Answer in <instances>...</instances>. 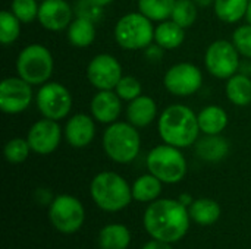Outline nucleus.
Returning a JSON list of instances; mask_svg holds the SVG:
<instances>
[{
  "label": "nucleus",
  "mask_w": 251,
  "mask_h": 249,
  "mask_svg": "<svg viewBox=\"0 0 251 249\" xmlns=\"http://www.w3.org/2000/svg\"><path fill=\"white\" fill-rule=\"evenodd\" d=\"M91 116L103 125H112L118 122L122 112V100L115 90H101L91 98L90 103Z\"/></svg>",
  "instance_id": "nucleus-16"
},
{
  "label": "nucleus",
  "mask_w": 251,
  "mask_h": 249,
  "mask_svg": "<svg viewBox=\"0 0 251 249\" xmlns=\"http://www.w3.org/2000/svg\"><path fill=\"white\" fill-rule=\"evenodd\" d=\"M147 169L163 183H178L185 178L188 166L181 148L162 144L149 153Z\"/></svg>",
  "instance_id": "nucleus-7"
},
{
  "label": "nucleus",
  "mask_w": 251,
  "mask_h": 249,
  "mask_svg": "<svg viewBox=\"0 0 251 249\" xmlns=\"http://www.w3.org/2000/svg\"><path fill=\"white\" fill-rule=\"evenodd\" d=\"M68 40L74 47L85 48L90 47L96 40V26L94 21L78 16L68 26Z\"/></svg>",
  "instance_id": "nucleus-22"
},
{
  "label": "nucleus",
  "mask_w": 251,
  "mask_h": 249,
  "mask_svg": "<svg viewBox=\"0 0 251 249\" xmlns=\"http://www.w3.org/2000/svg\"><path fill=\"white\" fill-rule=\"evenodd\" d=\"M31 147H29V142L28 139L25 138H12L10 141L6 142L4 145V158L12 163V164H19V163H24L29 153H31Z\"/></svg>",
  "instance_id": "nucleus-31"
},
{
  "label": "nucleus",
  "mask_w": 251,
  "mask_h": 249,
  "mask_svg": "<svg viewBox=\"0 0 251 249\" xmlns=\"http://www.w3.org/2000/svg\"><path fill=\"white\" fill-rule=\"evenodd\" d=\"M196 153L204 161L218 163L228 156L229 144L221 135H204L196 142Z\"/></svg>",
  "instance_id": "nucleus-19"
},
{
  "label": "nucleus",
  "mask_w": 251,
  "mask_h": 249,
  "mask_svg": "<svg viewBox=\"0 0 251 249\" xmlns=\"http://www.w3.org/2000/svg\"><path fill=\"white\" fill-rule=\"evenodd\" d=\"M185 40V28L174 22L172 19L159 22L154 28V43L165 50L178 48Z\"/></svg>",
  "instance_id": "nucleus-21"
},
{
  "label": "nucleus",
  "mask_w": 251,
  "mask_h": 249,
  "mask_svg": "<svg viewBox=\"0 0 251 249\" xmlns=\"http://www.w3.org/2000/svg\"><path fill=\"white\" fill-rule=\"evenodd\" d=\"M115 91H116V94L119 95L121 100L129 103V101H132V100H135L137 97L141 95L143 87H141V82H140L135 76L125 75V76H122L121 81L118 82Z\"/></svg>",
  "instance_id": "nucleus-33"
},
{
  "label": "nucleus",
  "mask_w": 251,
  "mask_h": 249,
  "mask_svg": "<svg viewBox=\"0 0 251 249\" xmlns=\"http://www.w3.org/2000/svg\"><path fill=\"white\" fill-rule=\"evenodd\" d=\"M197 15V4L193 0H176L171 19L187 29L196 23Z\"/></svg>",
  "instance_id": "nucleus-30"
},
{
  "label": "nucleus",
  "mask_w": 251,
  "mask_h": 249,
  "mask_svg": "<svg viewBox=\"0 0 251 249\" xmlns=\"http://www.w3.org/2000/svg\"><path fill=\"white\" fill-rule=\"evenodd\" d=\"M38 0H12L10 10L22 22L29 23L38 18Z\"/></svg>",
  "instance_id": "nucleus-32"
},
{
  "label": "nucleus",
  "mask_w": 251,
  "mask_h": 249,
  "mask_svg": "<svg viewBox=\"0 0 251 249\" xmlns=\"http://www.w3.org/2000/svg\"><path fill=\"white\" fill-rule=\"evenodd\" d=\"M225 92L232 104L238 107L249 106L251 104V78L246 73H235L226 81Z\"/></svg>",
  "instance_id": "nucleus-23"
},
{
  "label": "nucleus",
  "mask_w": 251,
  "mask_h": 249,
  "mask_svg": "<svg viewBox=\"0 0 251 249\" xmlns=\"http://www.w3.org/2000/svg\"><path fill=\"white\" fill-rule=\"evenodd\" d=\"M250 0H215L213 9L216 16L226 23H235L246 18Z\"/></svg>",
  "instance_id": "nucleus-27"
},
{
  "label": "nucleus",
  "mask_w": 251,
  "mask_h": 249,
  "mask_svg": "<svg viewBox=\"0 0 251 249\" xmlns=\"http://www.w3.org/2000/svg\"><path fill=\"white\" fill-rule=\"evenodd\" d=\"M163 51H165V48H162L160 45H157V44H150V45L146 48V56H147V59H149V60H151V62H157V60H160V59H162Z\"/></svg>",
  "instance_id": "nucleus-35"
},
{
  "label": "nucleus",
  "mask_w": 251,
  "mask_h": 249,
  "mask_svg": "<svg viewBox=\"0 0 251 249\" xmlns=\"http://www.w3.org/2000/svg\"><path fill=\"white\" fill-rule=\"evenodd\" d=\"M190 217L201 226H210L221 217V207L210 198H200L190 205Z\"/></svg>",
  "instance_id": "nucleus-25"
},
{
  "label": "nucleus",
  "mask_w": 251,
  "mask_h": 249,
  "mask_svg": "<svg viewBox=\"0 0 251 249\" xmlns=\"http://www.w3.org/2000/svg\"><path fill=\"white\" fill-rule=\"evenodd\" d=\"M62 128L57 120L43 117L31 125L26 139L31 150L38 156H49L57 150L62 139Z\"/></svg>",
  "instance_id": "nucleus-14"
},
{
  "label": "nucleus",
  "mask_w": 251,
  "mask_h": 249,
  "mask_svg": "<svg viewBox=\"0 0 251 249\" xmlns=\"http://www.w3.org/2000/svg\"><path fill=\"white\" fill-rule=\"evenodd\" d=\"M190 219V211L179 200H156L144 213V227L153 239L174 244L187 235Z\"/></svg>",
  "instance_id": "nucleus-1"
},
{
  "label": "nucleus",
  "mask_w": 251,
  "mask_h": 249,
  "mask_svg": "<svg viewBox=\"0 0 251 249\" xmlns=\"http://www.w3.org/2000/svg\"><path fill=\"white\" fill-rule=\"evenodd\" d=\"M141 148L138 128L129 122H115L103 134V150L106 156L119 164H128L137 158Z\"/></svg>",
  "instance_id": "nucleus-4"
},
{
  "label": "nucleus",
  "mask_w": 251,
  "mask_h": 249,
  "mask_svg": "<svg viewBox=\"0 0 251 249\" xmlns=\"http://www.w3.org/2000/svg\"><path fill=\"white\" fill-rule=\"evenodd\" d=\"M232 43L246 59H251V25H240L232 34Z\"/></svg>",
  "instance_id": "nucleus-34"
},
{
  "label": "nucleus",
  "mask_w": 251,
  "mask_h": 249,
  "mask_svg": "<svg viewBox=\"0 0 251 249\" xmlns=\"http://www.w3.org/2000/svg\"><path fill=\"white\" fill-rule=\"evenodd\" d=\"M37 19L44 29L57 32L68 29L74 21V10L66 0H43Z\"/></svg>",
  "instance_id": "nucleus-15"
},
{
  "label": "nucleus",
  "mask_w": 251,
  "mask_h": 249,
  "mask_svg": "<svg viewBox=\"0 0 251 249\" xmlns=\"http://www.w3.org/2000/svg\"><path fill=\"white\" fill-rule=\"evenodd\" d=\"M157 116V104L149 95H140L135 100L128 103L126 107V119L135 128H146Z\"/></svg>",
  "instance_id": "nucleus-18"
},
{
  "label": "nucleus",
  "mask_w": 251,
  "mask_h": 249,
  "mask_svg": "<svg viewBox=\"0 0 251 249\" xmlns=\"http://www.w3.org/2000/svg\"><path fill=\"white\" fill-rule=\"evenodd\" d=\"M157 131L165 144L176 148L194 145L201 132L197 114L184 104L168 106L157 119Z\"/></svg>",
  "instance_id": "nucleus-2"
},
{
  "label": "nucleus",
  "mask_w": 251,
  "mask_h": 249,
  "mask_svg": "<svg viewBox=\"0 0 251 249\" xmlns=\"http://www.w3.org/2000/svg\"><path fill=\"white\" fill-rule=\"evenodd\" d=\"M204 65L207 72L215 78L229 79L240 70V51L232 41L216 40L204 53Z\"/></svg>",
  "instance_id": "nucleus-8"
},
{
  "label": "nucleus",
  "mask_w": 251,
  "mask_h": 249,
  "mask_svg": "<svg viewBox=\"0 0 251 249\" xmlns=\"http://www.w3.org/2000/svg\"><path fill=\"white\" fill-rule=\"evenodd\" d=\"M32 85L21 76H10L0 84V110L6 114L25 112L32 103Z\"/></svg>",
  "instance_id": "nucleus-12"
},
{
  "label": "nucleus",
  "mask_w": 251,
  "mask_h": 249,
  "mask_svg": "<svg viewBox=\"0 0 251 249\" xmlns=\"http://www.w3.org/2000/svg\"><path fill=\"white\" fill-rule=\"evenodd\" d=\"M122 66L112 54L94 56L87 66V79L97 90H115L122 78Z\"/></svg>",
  "instance_id": "nucleus-13"
},
{
  "label": "nucleus",
  "mask_w": 251,
  "mask_h": 249,
  "mask_svg": "<svg viewBox=\"0 0 251 249\" xmlns=\"http://www.w3.org/2000/svg\"><path fill=\"white\" fill-rule=\"evenodd\" d=\"M51 225L60 233H75L81 229L85 220V211L79 200L71 195H59L53 200L49 208Z\"/></svg>",
  "instance_id": "nucleus-10"
},
{
  "label": "nucleus",
  "mask_w": 251,
  "mask_h": 249,
  "mask_svg": "<svg viewBox=\"0 0 251 249\" xmlns=\"http://www.w3.org/2000/svg\"><path fill=\"white\" fill-rule=\"evenodd\" d=\"M179 203H182L185 207H190V205L193 204V200H191V197H190V195H187V194H182V195L179 197Z\"/></svg>",
  "instance_id": "nucleus-37"
},
{
  "label": "nucleus",
  "mask_w": 251,
  "mask_h": 249,
  "mask_svg": "<svg viewBox=\"0 0 251 249\" xmlns=\"http://www.w3.org/2000/svg\"><path fill=\"white\" fill-rule=\"evenodd\" d=\"M21 21L12 13V10H3L0 13V41L4 45L13 44L21 35Z\"/></svg>",
  "instance_id": "nucleus-29"
},
{
  "label": "nucleus",
  "mask_w": 251,
  "mask_h": 249,
  "mask_svg": "<svg viewBox=\"0 0 251 249\" xmlns=\"http://www.w3.org/2000/svg\"><path fill=\"white\" fill-rule=\"evenodd\" d=\"M40 1H43V0H40Z\"/></svg>",
  "instance_id": "nucleus-41"
},
{
  "label": "nucleus",
  "mask_w": 251,
  "mask_h": 249,
  "mask_svg": "<svg viewBox=\"0 0 251 249\" xmlns=\"http://www.w3.org/2000/svg\"><path fill=\"white\" fill-rule=\"evenodd\" d=\"M143 249H172V247L168 244V242H162V241H157V239H153L150 242H147Z\"/></svg>",
  "instance_id": "nucleus-36"
},
{
  "label": "nucleus",
  "mask_w": 251,
  "mask_h": 249,
  "mask_svg": "<svg viewBox=\"0 0 251 249\" xmlns=\"http://www.w3.org/2000/svg\"><path fill=\"white\" fill-rule=\"evenodd\" d=\"M94 120L96 119L93 116H88L84 113L71 116V119H68L65 129H63L66 142L74 148H84L90 145L96 136Z\"/></svg>",
  "instance_id": "nucleus-17"
},
{
  "label": "nucleus",
  "mask_w": 251,
  "mask_h": 249,
  "mask_svg": "<svg viewBox=\"0 0 251 249\" xmlns=\"http://www.w3.org/2000/svg\"><path fill=\"white\" fill-rule=\"evenodd\" d=\"M163 84L172 95L190 97L201 88L203 73L196 65L181 62L166 70Z\"/></svg>",
  "instance_id": "nucleus-11"
},
{
  "label": "nucleus",
  "mask_w": 251,
  "mask_h": 249,
  "mask_svg": "<svg viewBox=\"0 0 251 249\" xmlns=\"http://www.w3.org/2000/svg\"><path fill=\"white\" fill-rule=\"evenodd\" d=\"M162 181L154 175H143L132 185V198L140 203H153L162 192Z\"/></svg>",
  "instance_id": "nucleus-26"
},
{
  "label": "nucleus",
  "mask_w": 251,
  "mask_h": 249,
  "mask_svg": "<svg viewBox=\"0 0 251 249\" xmlns=\"http://www.w3.org/2000/svg\"><path fill=\"white\" fill-rule=\"evenodd\" d=\"M93 201L104 211L116 213L129 205L132 200V188L115 172H101L94 176L90 185Z\"/></svg>",
  "instance_id": "nucleus-3"
},
{
  "label": "nucleus",
  "mask_w": 251,
  "mask_h": 249,
  "mask_svg": "<svg viewBox=\"0 0 251 249\" xmlns=\"http://www.w3.org/2000/svg\"><path fill=\"white\" fill-rule=\"evenodd\" d=\"M197 6H200V7H207V6H210V4H213L215 3V0H193Z\"/></svg>",
  "instance_id": "nucleus-39"
},
{
  "label": "nucleus",
  "mask_w": 251,
  "mask_h": 249,
  "mask_svg": "<svg viewBox=\"0 0 251 249\" xmlns=\"http://www.w3.org/2000/svg\"><path fill=\"white\" fill-rule=\"evenodd\" d=\"M246 19H247V22L251 25V0L250 3H249V9H247V13H246Z\"/></svg>",
  "instance_id": "nucleus-40"
},
{
  "label": "nucleus",
  "mask_w": 251,
  "mask_h": 249,
  "mask_svg": "<svg viewBox=\"0 0 251 249\" xmlns=\"http://www.w3.org/2000/svg\"><path fill=\"white\" fill-rule=\"evenodd\" d=\"M131 244V233L124 225L104 226L99 233V245L101 249H126Z\"/></svg>",
  "instance_id": "nucleus-24"
},
{
  "label": "nucleus",
  "mask_w": 251,
  "mask_h": 249,
  "mask_svg": "<svg viewBox=\"0 0 251 249\" xmlns=\"http://www.w3.org/2000/svg\"><path fill=\"white\" fill-rule=\"evenodd\" d=\"M54 62L50 50L43 44H29L16 57L18 76L31 85H43L53 75Z\"/></svg>",
  "instance_id": "nucleus-6"
},
{
  "label": "nucleus",
  "mask_w": 251,
  "mask_h": 249,
  "mask_svg": "<svg viewBox=\"0 0 251 249\" xmlns=\"http://www.w3.org/2000/svg\"><path fill=\"white\" fill-rule=\"evenodd\" d=\"M197 119L200 131L204 135H221L228 126V113L216 104L201 109Z\"/></svg>",
  "instance_id": "nucleus-20"
},
{
  "label": "nucleus",
  "mask_w": 251,
  "mask_h": 249,
  "mask_svg": "<svg viewBox=\"0 0 251 249\" xmlns=\"http://www.w3.org/2000/svg\"><path fill=\"white\" fill-rule=\"evenodd\" d=\"M153 21L141 12H131L124 15L115 25L113 34L119 47L124 50H144L154 40Z\"/></svg>",
  "instance_id": "nucleus-5"
},
{
  "label": "nucleus",
  "mask_w": 251,
  "mask_h": 249,
  "mask_svg": "<svg viewBox=\"0 0 251 249\" xmlns=\"http://www.w3.org/2000/svg\"><path fill=\"white\" fill-rule=\"evenodd\" d=\"M35 103L43 117L59 122L69 116L74 101L71 91L63 84L49 81L40 85L35 95Z\"/></svg>",
  "instance_id": "nucleus-9"
},
{
  "label": "nucleus",
  "mask_w": 251,
  "mask_h": 249,
  "mask_svg": "<svg viewBox=\"0 0 251 249\" xmlns=\"http://www.w3.org/2000/svg\"><path fill=\"white\" fill-rule=\"evenodd\" d=\"M88 1H91L93 4H96V6H99V7H104V6L113 3L115 0H88Z\"/></svg>",
  "instance_id": "nucleus-38"
},
{
  "label": "nucleus",
  "mask_w": 251,
  "mask_h": 249,
  "mask_svg": "<svg viewBox=\"0 0 251 249\" xmlns=\"http://www.w3.org/2000/svg\"><path fill=\"white\" fill-rule=\"evenodd\" d=\"M176 0H138V12L150 21L163 22L171 19Z\"/></svg>",
  "instance_id": "nucleus-28"
}]
</instances>
